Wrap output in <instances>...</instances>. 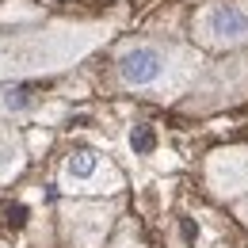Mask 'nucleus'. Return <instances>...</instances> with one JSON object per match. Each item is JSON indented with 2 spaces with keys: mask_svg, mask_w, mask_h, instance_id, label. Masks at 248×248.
<instances>
[{
  "mask_svg": "<svg viewBox=\"0 0 248 248\" xmlns=\"http://www.w3.org/2000/svg\"><path fill=\"white\" fill-rule=\"evenodd\" d=\"M19 168H23V141L19 134L0 126V180H12Z\"/></svg>",
  "mask_w": 248,
  "mask_h": 248,
  "instance_id": "obj_6",
  "label": "nucleus"
},
{
  "mask_svg": "<svg viewBox=\"0 0 248 248\" xmlns=\"http://www.w3.org/2000/svg\"><path fill=\"white\" fill-rule=\"evenodd\" d=\"M149 145H153L149 130H138V134H134V149H149Z\"/></svg>",
  "mask_w": 248,
  "mask_h": 248,
  "instance_id": "obj_8",
  "label": "nucleus"
},
{
  "mask_svg": "<svg viewBox=\"0 0 248 248\" xmlns=\"http://www.w3.org/2000/svg\"><path fill=\"white\" fill-rule=\"evenodd\" d=\"M206 184L217 199H241L248 195V145L217 149L206 160Z\"/></svg>",
  "mask_w": 248,
  "mask_h": 248,
  "instance_id": "obj_4",
  "label": "nucleus"
},
{
  "mask_svg": "<svg viewBox=\"0 0 248 248\" xmlns=\"http://www.w3.org/2000/svg\"><path fill=\"white\" fill-rule=\"evenodd\" d=\"M62 225H65V237H69L73 248H95L111 229V210L92 206V202H77V206L62 210Z\"/></svg>",
  "mask_w": 248,
  "mask_h": 248,
  "instance_id": "obj_5",
  "label": "nucleus"
},
{
  "mask_svg": "<svg viewBox=\"0 0 248 248\" xmlns=\"http://www.w3.org/2000/svg\"><path fill=\"white\" fill-rule=\"evenodd\" d=\"M62 191L69 195H115L123 191V172L95 149H73L62 164Z\"/></svg>",
  "mask_w": 248,
  "mask_h": 248,
  "instance_id": "obj_1",
  "label": "nucleus"
},
{
  "mask_svg": "<svg viewBox=\"0 0 248 248\" xmlns=\"http://www.w3.org/2000/svg\"><path fill=\"white\" fill-rule=\"evenodd\" d=\"M237 217L248 225V199H241V202H237Z\"/></svg>",
  "mask_w": 248,
  "mask_h": 248,
  "instance_id": "obj_10",
  "label": "nucleus"
},
{
  "mask_svg": "<svg viewBox=\"0 0 248 248\" xmlns=\"http://www.w3.org/2000/svg\"><path fill=\"white\" fill-rule=\"evenodd\" d=\"M34 103H38V92L31 84H16L0 92V111H31Z\"/></svg>",
  "mask_w": 248,
  "mask_h": 248,
  "instance_id": "obj_7",
  "label": "nucleus"
},
{
  "mask_svg": "<svg viewBox=\"0 0 248 248\" xmlns=\"http://www.w3.org/2000/svg\"><path fill=\"white\" fill-rule=\"evenodd\" d=\"M130 233H134V225L126 221V233L119 237V241H115V248H134V241H130Z\"/></svg>",
  "mask_w": 248,
  "mask_h": 248,
  "instance_id": "obj_9",
  "label": "nucleus"
},
{
  "mask_svg": "<svg viewBox=\"0 0 248 248\" xmlns=\"http://www.w3.org/2000/svg\"><path fill=\"white\" fill-rule=\"evenodd\" d=\"M195 38L210 50H229L248 42V4L245 0H217L195 16Z\"/></svg>",
  "mask_w": 248,
  "mask_h": 248,
  "instance_id": "obj_2",
  "label": "nucleus"
},
{
  "mask_svg": "<svg viewBox=\"0 0 248 248\" xmlns=\"http://www.w3.org/2000/svg\"><path fill=\"white\" fill-rule=\"evenodd\" d=\"M172 58L176 50H160V46H130L119 58V77L126 88H164V80L172 77Z\"/></svg>",
  "mask_w": 248,
  "mask_h": 248,
  "instance_id": "obj_3",
  "label": "nucleus"
}]
</instances>
